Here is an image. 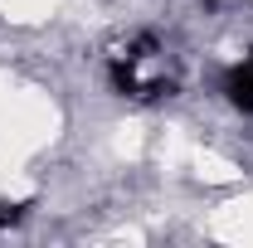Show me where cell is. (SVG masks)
<instances>
[{
    "label": "cell",
    "instance_id": "1",
    "mask_svg": "<svg viewBox=\"0 0 253 248\" xmlns=\"http://www.w3.org/2000/svg\"><path fill=\"white\" fill-rule=\"evenodd\" d=\"M224 97H229L239 112H253V59L234 63V68L224 73Z\"/></svg>",
    "mask_w": 253,
    "mask_h": 248
},
{
    "label": "cell",
    "instance_id": "2",
    "mask_svg": "<svg viewBox=\"0 0 253 248\" xmlns=\"http://www.w3.org/2000/svg\"><path fill=\"white\" fill-rule=\"evenodd\" d=\"M15 219H25V205H0V229L15 224Z\"/></svg>",
    "mask_w": 253,
    "mask_h": 248
}]
</instances>
